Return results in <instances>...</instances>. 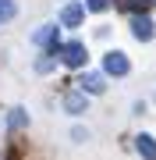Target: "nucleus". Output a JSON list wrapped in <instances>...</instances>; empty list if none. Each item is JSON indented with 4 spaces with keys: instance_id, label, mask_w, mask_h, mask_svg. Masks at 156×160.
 <instances>
[{
    "instance_id": "6e6552de",
    "label": "nucleus",
    "mask_w": 156,
    "mask_h": 160,
    "mask_svg": "<svg viewBox=\"0 0 156 160\" xmlns=\"http://www.w3.org/2000/svg\"><path fill=\"white\" fill-rule=\"evenodd\" d=\"M64 107H68L71 114H82V110H85V92H68V96H64Z\"/></svg>"
},
{
    "instance_id": "f03ea898",
    "label": "nucleus",
    "mask_w": 156,
    "mask_h": 160,
    "mask_svg": "<svg viewBox=\"0 0 156 160\" xmlns=\"http://www.w3.org/2000/svg\"><path fill=\"white\" fill-rule=\"evenodd\" d=\"M128 68H131V64H128V57L121 50H110L106 57H103V71L106 75H128Z\"/></svg>"
},
{
    "instance_id": "0eeeda50",
    "label": "nucleus",
    "mask_w": 156,
    "mask_h": 160,
    "mask_svg": "<svg viewBox=\"0 0 156 160\" xmlns=\"http://www.w3.org/2000/svg\"><path fill=\"white\" fill-rule=\"evenodd\" d=\"M106 89V82H103V75H96V71H89L85 78H82V92H103Z\"/></svg>"
},
{
    "instance_id": "20e7f679",
    "label": "nucleus",
    "mask_w": 156,
    "mask_h": 160,
    "mask_svg": "<svg viewBox=\"0 0 156 160\" xmlns=\"http://www.w3.org/2000/svg\"><path fill=\"white\" fill-rule=\"evenodd\" d=\"M82 18H85V4H68L60 11V25H68V29H78Z\"/></svg>"
},
{
    "instance_id": "f8f14e48",
    "label": "nucleus",
    "mask_w": 156,
    "mask_h": 160,
    "mask_svg": "<svg viewBox=\"0 0 156 160\" xmlns=\"http://www.w3.org/2000/svg\"><path fill=\"white\" fill-rule=\"evenodd\" d=\"M85 7H89V11H106L110 0H85Z\"/></svg>"
},
{
    "instance_id": "1a4fd4ad",
    "label": "nucleus",
    "mask_w": 156,
    "mask_h": 160,
    "mask_svg": "<svg viewBox=\"0 0 156 160\" xmlns=\"http://www.w3.org/2000/svg\"><path fill=\"white\" fill-rule=\"evenodd\" d=\"M14 11H18V7H14V0H0V25H4V22H11Z\"/></svg>"
},
{
    "instance_id": "7ed1b4c3",
    "label": "nucleus",
    "mask_w": 156,
    "mask_h": 160,
    "mask_svg": "<svg viewBox=\"0 0 156 160\" xmlns=\"http://www.w3.org/2000/svg\"><path fill=\"white\" fill-rule=\"evenodd\" d=\"M131 36L142 39V43H149L153 39V18L149 14H131Z\"/></svg>"
},
{
    "instance_id": "9b49d317",
    "label": "nucleus",
    "mask_w": 156,
    "mask_h": 160,
    "mask_svg": "<svg viewBox=\"0 0 156 160\" xmlns=\"http://www.w3.org/2000/svg\"><path fill=\"white\" fill-rule=\"evenodd\" d=\"M7 125L11 128H25V110H11L7 114Z\"/></svg>"
},
{
    "instance_id": "f257e3e1",
    "label": "nucleus",
    "mask_w": 156,
    "mask_h": 160,
    "mask_svg": "<svg viewBox=\"0 0 156 160\" xmlns=\"http://www.w3.org/2000/svg\"><path fill=\"white\" fill-rule=\"evenodd\" d=\"M85 57H89V53H85V46H82V43H64V46H60V61L68 64V68H82Z\"/></svg>"
},
{
    "instance_id": "9d476101",
    "label": "nucleus",
    "mask_w": 156,
    "mask_h": 160,
    "mask_svg": "<svg viewBox=\"0 0 156 160\" xmlns=\"http://www.w3.org/2000/svg\"><path fill=\"white\" fill-rule=\"evenodd\" d=\"M149 7H153V0H128V11L131 14H145Z\"/></svg>"
},
{
    "instance_id": "39448f33",
    "label": "nucleus",
    "mask_w": 156,
    "mask_h": 160,
    "mask_svg": "<svg viewBox=\"0 0 156 160\" xmlns=\"http://www.w3.org/2000/svg\"><path fill=\"white\" fill-rule=\"evenodd\" d=\"M39 46H50V53H60V43H57V25H43L39 32L32 36Z\"/></svg>"
},
{
    "instance_id": "423d86ee",
    "label": "nucleus",
    "mask_w": 156,
    "mask_h": 160,
    "mask_svg": "<svg viewBox=\"0 0 156 160\" xmlns=\"http://www.w3.org/2000/svg\"><path fill=\"white\" fill-rule=\"evenodd\" d=\"M135 149H139L145 160H156V139H153V135H145V132L135 139Z\"/></svg>"
}]
</instances>
